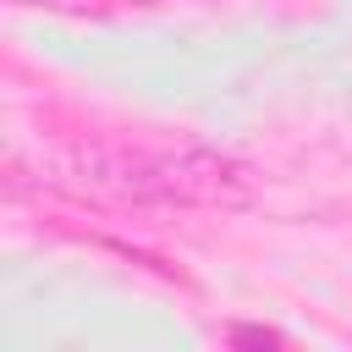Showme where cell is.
Here are the masks:
<instances>
[{"label":"cell","instance_id":"obj_1","mask_svg":"<svg viewBox=\"0 0 352 352\" xmlns=\"http://www.w3.org/2000/svg\"><path fill=\"white\" fill-rule=\"evenodd\" d=\"M116 187L126 198H165V204H248V176L242 165L187 148V154H160V160H121L116 165Z\"/></svg>","mask_w":352,"mask_h":352},{"label":"cell","instance_id":"obj_2","mask_svg":"<svg viewBox=\"0 0 352 352\" xmlns=\"http://www.w3.org/2000/svg\"><path fill=\"white\" fill-rule=\"evenodd\" d=\"M231 341H242V346H280V336L275 330H258V324H236Z\"/></svg>","mask_w":352,"mask_h":352}]
</instances>
